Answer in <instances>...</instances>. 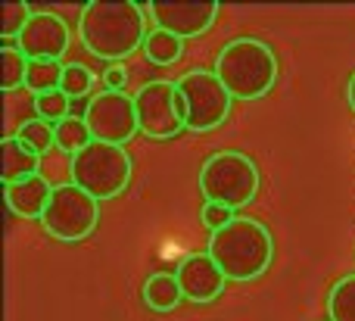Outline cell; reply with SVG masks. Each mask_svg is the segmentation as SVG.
I'll return each mask as SVG.
<instances>
[{"mask_svg": "<svg viewBox=\"0 0 355 321\" xmlns=\"http://www.w3.org/2000/svg\"><path fill=\"white\" fill-rule=\"evenodd\" d=\"M78 35L97 60H125L147 41V10L135 0H91L81 6Z\"/></svg>", "mask_w": 355, "mask_h": 321, "instance_id": "obj_1", "label": "cell"}, {"mask_svg": "<svg viewBox=\"0 0 355 321\" xmlns=\"http://www.w3.org/2000/svg\"><path fill=\"white\" fill-rule=\"evenodd\" d=\"M209 256L227 281H256L275 259V237L259 218L237 216L231 225L209 237Z\"/></svg>", "mask_w": 355, "mask_h": 321, "instance_id": "obj_2", "label": "cell"}, {"mask_svg": "<svg viewBox=\"0 0 355 321\" xmlns=\"http://www.w3.org/2000/svg\"><path fill=\"white\" fill-rule=\"evenodd\" d=\"M212 72L221 78L234 100H259L277 81V56L262 37H234L215 56Z\"/></svg>", "mask_w": 355, "mask_h": 321, "instance_id": "obj_3", "label": "cell"}, {"mask_svg": "<svg viewBox=\"0 0 355 321\" xmlns=\"http://www.w3.org/2000/svg\"><path fill=\"white\" fill-rule=\"evenodd\" d=\"M200 193L206 203L243 209L259 193V166L240 150H218L200 168Z\"/></svg>", "mask_w": 355, "mask_h": 321, "instance_id": "obj_4", "label": "cell"}, {"mask_svg": "<svg viewBox=\"0 0 355 321\" xmlns=\"http://www.w3.org/2000/svg\"><path fill=\"white\" fill-rule=\"evenodd\" d=\"M131 168L135 166H131L128 150L116 147V144H100V141L87 144L69 162L72 184H78L94 200H112L128 191Z\"/></svg>", "mask_w": 355, "mask_h": 321, "instance_id": "obj_5", "label": "cell"}, {"mask_svg": "<svg viewBox=\"0 0 355 321\" xmlns=\"http://www.w3.org/2000/svg\"><path fill=\"white\" fill-rule=\"evenodd\" d=\"M100 222V200H94L91 193H85L78 184H60L50 193V203L44 209V231L53 241L62 243H78L85 237L94 234Z\"/></svg>", "mask_w": 355, "mask_h": 321, "instance_id": "obj_6", "label": "cell"}, {"mask_svg": "<svg viewBox=\"0 0 355 321\" xmlns=\"http://www.w3.org/2000/svg\"><path fill=\"white\" fill-rule=\"evenodd\" d=\"M178 91L187 100V128L202 135V131H215L225 125L231 116V94L221 85V78L212 69H190L175 81Z\"/></svg>", "mask_w": 355, "mask_h": 321, "instance_id": "obj_7", "label": "cell"}, {"mask_svg": "<svg viewBox=\"0 0 355 321\" xmlns=\"http://www.w3.org/2000/svg\"><path fill=\"white\" fill-rule=\"evenodd\" d=\"M85 122L91 128L94 141L100 144H128L131 137L141 131V122H137V106L135 97L125 91H103L94 94L85 106Z\"/></svg>", "mask_w": 355, "mask_h": 321, "instance_id": "obj_8", "label": "cell"}, {"mask_svg": "<svg viewBox=\"0 0 355 321\" xmlns=\"http://www.w3.org/2000/svg\"><path fill=\"white\" fill-rule=\"evenodd\" d=\"M135 106H137V122L141 131L153 141H168L175 137L181 128H187L181 116H178V85L175 81H150L141 91L135 94Z\"/></svg>", "mask_w": 355, "mask_h": 321, "instance_id": "obj_9", "label": "cell"}, {"mask_svg": "<svg viewBox=\"0 0 355 321\" xmlns=\"http://www.w3.org/2000/svg\"><path fill=\"white\" fill-rule=\"evenodd\" d=\"M69 37H72V31H69L62 16H56V12H35L16 44L31 62L35 60L60 62V56L69 50Z\"/></svg>", "mask_w": 355, "mask_h": 321, "instance_id": "obj_10", "label": "cell"}, {"mask_svg": "<svg viewBox=\"0 0 355 321\" xmlns=\"http://www.w3.org/2000/svg\"><path fill=\"white\" fill-rule=\"evenodd\" d=\"M218 3H150L156 28L168 31L175 37H200L218 19Z\"/></svg>", "mask_w": 355, "mask_h": 321, "instance_id": "obj_11", "label": "cell"}, {"mask_svg": "<svg viewBox=\"0 0 355 321\" xmlns=\"http://www.w3.org/2000/svg\"><path fill=\"white\" fill-rule=\"evenodd\" d=\"M175 278L181 284L184 300L190 303H212L225 293V272L215 266V259L209 253H193L187 259H181V266L175 268Z\"/></svg>", "mask_w": 355, "mask_h": 321, "instance_id": "obj_12", "label": "cell"}, {"mask_svg": "<svg viewBox=\"0 0 355 321\" xmlns=\"http://www.w3.org/2000/svg\"><path fill=\"white\" fill-rule=\"evenodd\" d=\"M50 193H53V187H50L41 175H31V178H25V181L6 184V206H10V212H16V216H22V218H44Z\"/></svg>", "mask_w": 355, "mask_h": 321, "instance_id": "obj_13", "label": "cell"}, {"mask_svg": "<svg viewBox=\"0 0 355 321\" xmlns=\"http://www.w3.org/2000/svg\"><path fill=\"white\" fill-rule=\"evenodd\" d=\"M37 168H41V156L35 150L25 147L16 135L3 137V144H0V178H3V187L31 178V175H37Z\"/></svg>", "mask_w": 355, "mask_h": 321, "instance_id": "obj_14", "label": "cell"}, {"mask_svg": "<svg viewBox=\"0 0 355 321\" xmlns=\"http://www.w3.org/2000/svg\"><path fill=\"white\" fill-rule=\"evenodd\" d=\"M141 297H144V306H147V309H153V312H172L175 306L184 300V293H181V284H178L175 275L156 272V275H150V278L144 281Z\"/></svg>", "mask_w": 355, "mask_h": 321, "instance_id": "obj_15", "label": "cell"}, {"mask_svg": "<svg viewBox=\"0 0 355 321\" xmlns=\"http://www.w3.org/2000/svg\"><path fill=\"white\" fill-rule=\"evenodd\" d=\"M28 62L31 60L19 50V44L3 41V47H0V87H3V91H16L19 85H25Z\"/></svg>", "mask_w": 355, "mask_h": 321, "instance_id": "obj_16", "label": "cell"}, {"mask_svg": "<svg viewBox=\"0 0 355 321\" xmlns=\"http://www.w3.org/2000/svg\"><path fill=\"white\" fill-rule=\"evenodd\" d=\"M53 131H56V147L69 156H75L78 150H85L87 144H94V135H91V128H87L85 116L62 119L60 125H53Z\"/></svg>", "mask_w": 355, "mask_h": 321, "instance_id": "obj_17", "label": "cell"}, {"mask_svg": "<svg viewBox=\"0 0 355 321\" xmlns=\"http://www.w3.org/2000/svg\"><path fill=\"white\" fill-rule=\"evenodd\" d=\"M144 53H147V60L156 62V66H172L175 60H181L184 41L162 28H153L147 35V41H144Z\"/></svg>", "mask_w": 355, "mask_h": 321, "instance_id": "obj_18", "label": "cell"}, {"mask_svg": "<svg viewBox=\"0 0 355 321\" xmlns=\"http://www.w3.org/2000/svg\"><path fill=\"white\" fill-rule=\"evenodd\" d=\"M62 85V66L53 60H35L28 62V75H25V87H28L35 97L50 91H60Z\"/></svg>", "mask_w": 355, "mask_h": 321, "instance_id": "obj_19", "label": "cell"}, {"mask_svg": "<svg viewBox=\"0 0 355 321\" xmlns=\"http://www.w3.org/2000/svg\"><path fill=\"white\" fill-rule=\"evenodd\" d=\"M327 315L331 321H355V275H346L331 287Z\"/></svg>", "mask_w": 355, "mask_h": 321, "instance_id": "obj_20", "label": "cell"}, {"mask_svg": "<svg viewBox=\"0 0 355 321\" xmlns=\"http://www.w3.org/2000/svg\"><path fill=\"white\" fill-rule=\"evenodd\" d=\"M16 137L25 144V147H31L37 156H44L50 147H56V131L50 122H44V119H28V122L19 125Z\"/></svg>", "mask_w": 355, "mask_h": 321, "instance_id": "obj_21", "label": "cell"}, {"mask_svg": "<svg viewBox=\"0 0 355 321\" xmlns=\"http://www.w3.org/2000/svg\"><path fill=\"white\" fill-rule=\"evenodd\" d=\"M72 106H75V100L66 97L62 91H50V94H41V97H35L37 119H44V122H50V125H60L62 119L72 116Z\"/></svg>", "mask_w": 355, "mask_h": 321, "instance_id": "obj_22", "label": "cell"}, {"mask_svg": "<svg viewBox=\"0 0 355 321\" xmlns=\"http://www.w3.org/2000/svg\"><path fill=\"white\" fill-rule=\"evenodd\" d=\"M91 87H94V72L85 66V62H66V66H62L60 91L66 94V97L81 100V97H87V94H91Z\"/></svg>", "mask_w": 355, "mask_h": 321, "instance_id": "obj_23", "label": "cell"}, {"mask_svg": "<svg viewBox=\"0 0 355 321\" xmlns=\"http://www.w3.org/2000/svg\"><path fill=\"white\" fill-rule=\"evenodd\" d=\"M35 16L31 12L28 3H3V10H0V35H3V41H19V35L25 31V25H28V19Z\"/></svg>", "mask_w": 355, "mask_h": 321, "instance_id": "obj_24", "label": "cell"}, {"mask_svg": "<svg viewBox=\"0 0 355 321\" xmlns=\"http://www.w3.org/2000/svg\"><path fill=\"white\" fill-rule=\"evenodd\" d=\"M200 218H202V225H206V228L215 234V231H221L225 225H231L237 216H234V209H227V206L206 203V206H202V216Z\"/></svg>", "mask_w": 355, "mask_h": 321, "instance_id": "obj_25", "label": "cell"}, {"mask_svg": "<svg viewBox=\"0 0 355 321\" xmlns=\"http://www.w3.org/2000/svg\"><path fill=\"white\" fill-rule=\"evenodd\" d=\"M125 81H128V72H125L122 66H112V69H106V75H103V85H106V91H125Z\"/></svg>", "mask_w": 355, "mask_h": 321, "instance_id": "obj_26", "label": "cell"}, {"mask_svg": "<svg viewBox=\"0 0 355 321\" xmlns=\"http://www.w3.org/2000/svg\"><path fill=\"white\" fill-rule=\"evenodd\" d=\"M346 100H349V106H352V112H355V72H352L349 85H346Z\"/></svg>", "mask_w": 355, "mask_h": 321, "instance_id": "obj_27", "label": "cell"}]
</instances>
